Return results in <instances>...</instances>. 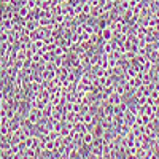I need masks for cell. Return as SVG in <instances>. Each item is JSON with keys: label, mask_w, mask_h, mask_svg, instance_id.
I'll return each mask as SVG.
<instances>
[{"label": "cell", "mask_w": 159, "mask_h": 159, "mask_svg": "<svg viewBox=\"0 0 159 159\" xmlns=\"http://www.w3.org/2000/svg\"><path fill=\"white\" fill-rule=\"evenodd\" d=\"M46 148H48V150L54 148V143H52V142H48V143H46Z\"/></svg>", "instance_id": "cell-4"}, {"label": "cell", "mask_w": 159, "mask_h": 159, "mask_svg": "<svg viewBox=\"0 0 159 159\" xmlns=\"http://www.w3.org/2000/svg\"><path fill=\"white\" fill-rule=\"evenodd\" d=\"M121 97H123V96H119V94H116V92H115V94L108 99V103H111L113 107H116V105L121 103Z\"/></svg>", "instance_id": "cell-2"}, {"label": "cell", "mask_w": 159, "mask_h": 159, "mask_svg": "<svg viewBox=\"0 0 159 159\" xmlns=\"http://www.w3.org/2000/svg\"><path fill=\"white\" fill-rule=\"evenodd\" d=\"M102 38L105 40V42H110V40H111V29H103L102 30Z\"/></svg>", "instance_id": "cell-3"}, {"label": "cell", "mask_w": 159, "mask_h": 159, "mask_svg": "<svg viewBox=\"0 0 159 159\" xmlns=\"http://www.w3.org/2000/svg\"><path fill=\"white\" fill-rule=\"evenodd\" d=\"M94 139H96V135L92 134L91 130L84 132V134H83V137H81L83 143H84V145H88V147H91V145H92V142H94Z\"/></svg>", "instance_id": "cell-1"}]
</instances>
